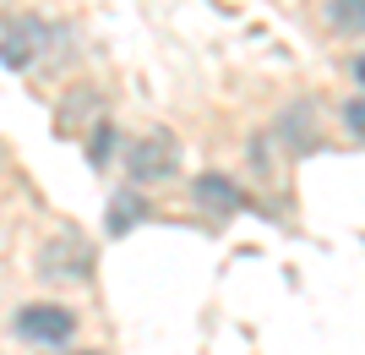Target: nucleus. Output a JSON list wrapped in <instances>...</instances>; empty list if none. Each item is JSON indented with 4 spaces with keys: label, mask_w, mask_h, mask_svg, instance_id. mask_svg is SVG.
<instances>
[{
    "label": "nucleus",
    "mask_w": 365,
    "mask_h": 355,
    "mask_svg": "<svg viewBox=\"0 0 365 355\" xmlns=\"http://www.w3.org/2000/svg\"><path fill=\"white\" fill-rule=\"evenodd\" d=\"M66 44H71V28H66V22L38 16V11H22V16L6 22V33H0V66L16 71V77H33V71H38L44 61H55Z\"/></svg>",
    "instance_id": "obj_1"
},
{
    "label": "nucleus",
    "mask_w": 365,
    "mask_h": 355,
    "mask_svg": "<svg viewBox=\"0 0 365 355\" xmlns=\"http://www.w3.org/2000/svg\"><path fill=\"white\" fill-rule=\"evenodd\" d=\"M93 268H98V251H93V241L82 230H55L38 241V251H33V279L38 284H55V290H66V284H93Z\"/></svg>",
    "instance_id": "obj_2"
},
{
    "label": "nucleus",
    "mask_w": 365,
    "mask_h": 355,
    "mask_svg": "<svg viewBox=\"0 0 365 355\" xmlns=\"http://www.w3.org/2000/svg\"><path fill=\"white\" fill-rule=\"evenodd\" d=\"M180 164H185V154H180V137H175L169 126H153V131L131 137L125 154H120V170H125V186H131V191H153V186L175 181Z\"/></svg>",
    "instance_id": "obj_3"
},
{
    "label": "nucleus",
    "mask_w": 365,
    "mask_h": 355,
    "mask_svg": "<svg viewBox=\"0 0 365 355\" xmlns=\"http://www.w3.org/2000/svg\"><path fill=\"white\" fill-rule=\"evenodd\" d=\"M76 328H82V317L66 301H22L11 311V339L33 344V350H66L76 339Z\"/></svg>",
    "instance_id": "obj_4"
},
{
    "label": "nucleus",
    "mask_w": 365,
    "mask_h": 355,
    "mask_svg": "<svg viewBox=\"0 0 365 355\" xmlns=\"http://www.w3.org/2000/svg\"><path fill=\"white\" fill-rule=\"evenodd\" d=\"M267 137L278 142V154H294V159L317 154V148H322L317 99H289V104H284V115L273 121V131H267Z\"/></svg>",
    "instance_id": "obj_5"
},
{
    "label": "nucleus",
    "mask_w": 365,
    "mask_h": 355,
    "mask_svg": "<svg viewBox=\"0 0 365 355\" xmlns=\"http://www.w3.org/2000/svg\"><path fill=\"white\" fill-rule=\"evenodd\" d=\"M185 191H191V202H197L202 214H213V219H229V214H240V208H251L245 186L224 170H202L197 181H185Z\"/></svg>",
    "instance_id": "obj_6"
},
{
    "label": "nucleus",
    "mask_w": 365,
    "mask_h": 355,
    "mask_svg": "<svg viewBox=\"0 0 365 355\" xmlns=\"http://www.w3.org/2000/svg\"><path fill=\"white\" fill-rule=\"evenodd\" d=\"M153 219V208H148V197L142 191H131V186H120V191H109V202H104V230L120 241V235H131L137 224H148Z\"/></svg>",
    "instance_id": "obj_7"
},
{
    "label": "nucleus",
    "mask_w": 365,
    "mask_h": 355,
    "mask_svg": "<svg viewBox=\"0 0 365 355\" xmlns=\"http://www.w3.org/2000/svg\"><path fill=\"white\" fill-rule=\"evenodd\" d=\"M98 109H104V99H98V88H71V99H61V131H82V126L98 121Z\"/></svg>",
    "instance_id": "obj_8"
},
{
    "label": "nucleus",
    "mask_w": 365,
    "mask_h": 355,
    "mask_svg": "<svg viewBox=\"0 0 365 355\" xmlns=\"http://www.w3.org/2000/svg\"><path fill=\"white\" fill-rule=\"evenodd\" d=\"M322 22L338 39H365V0H322Z\"/></svg>",
    "instance_id": "obj_9"
},
{
    "label": "nucleus",
    "mask_w": 365,
    "mask_h": 355,
    "mask_svg": "<svg viewBox=\"0 0 365 355\" xmlns=\"http://www.w3.org/2000/svg\"><path fill=\"white\" fill-rule=\"evenodd\" d=\"M82 142H88V164H93V170H109L115 154H120V126H115V121H93Z\"/></svg>",
    "instance_id": "obj_10"
},
{
    "label": "nucleus",
    "mask_w": 365,
    "mask_h": 355,
    "mask_svg": "<svg viewBox=\"0 0 365 355\" xmlns=\"http://www.w3.org/2000/svg\"><path fill=\"white\" fill-rule=\"evenodd\" d=\"M344 126L365 142V99H349V104H344Z\"/></svg>",
    "instance_id": "obj_11"
},
{
    "label": "nucleus",
    "mask_w": 365,
    "mask_h": 355,
    "mask_svg": "<svg viewBox=\"0 0 365 355\" xmlns=\"http://www.w3.org/2000/svg\"><path fill=\"white\" fill-rule=\"evenodd\" d=\"M349 71H354V82L365 88V55H354V66H349Z\"/></svg>",
    "instance_id": "obj_12"
},
{
    "label": "nucleus",
    "mask_w": 365,
    "mask_h": 355,
    "mask_svg": "<svg viewBox=\"0 0 365 355\" xmlns=\"http://www.w3.org/2000/svg\"><path fill=\"white\" fill-rule=\"evenodd\" d=\"M44 355H98V350H44Z\"/></svg>",
    "instance_id": "obj_13"
}]
</instances>
